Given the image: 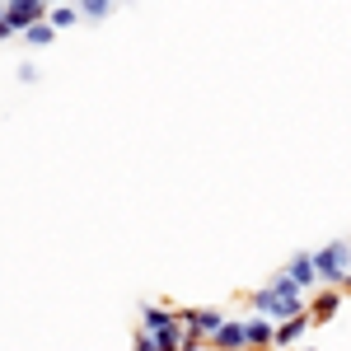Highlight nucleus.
<instances>
[{"label":"nucleus","mask_w":351,"mask_h":351,"mask_svg":"<svg viewBox=\"0 0 351 351\" xmlns=\"http://www.w3.org/2000/svg\"><path fill=\"white\" fill-rule=\"evenodd\" d=\"M300 291H304V286H300L295 276H291V267H286L281 276H276V281H271V286H263V291H253V309L281 324V319H291V314H300V309H304V300H300Z\"/></svg>","instance_id":"nucleus-1"},{"label":"nucleus","mask_w":351,"mask_h":351,"mask_svg":"<svg viewBox=\"0 0 351 351\" xmlns=\"http://www.w3.org/2000/svg\"><path fill=\"white\" fill-rule=\"evenodd\" d=\"M314 267H319V281H324V286H342V291H347L351 243H324V248L314 253Z\"/></svg>","instance_id":"nucleus-2"},{"label":"nucleus","mask_w":351,"mask_h":351,"mask_svg":"<svg viewBox=\"0 0 351 351\" xmlns=\"http://www.w3.org/2000/svg\"><path fill=\"white\" fill-rule=\"evenodd\" d=\"M47 0H5V14H0V38H14V33H24L28 24H38V19H47Z\"/></svg>","instance_id":"nucleus-3"},{"label":"nucleus","mask_w":351,"mask_h":351,"mask_svg":"<svg viewBox=\"0 0 351 351\" xmlns=\"http://www.w3.org/2000/svg\"><path fill=\"white\" fill-rule=\"evenodd\" d=\"M211 347L230 351V347H248V319H225V324L211 332Z\"/></svg>","instance_id":"nucleus-4"},{"label":"nucleus","mask_w":351,"mask_h":351,"mask_svg":"<svg viewBox=\"0 0 351 351\" xmlns=\"http://www.w3.org/2000/svg\"><path fill=\"white\" fill-rule=\"evenodd\" d=\"M309 324H314V314H309V309H300V314H291L286 324H276V347H291V342H300V337L309 332Z\"/></svg>","instance_id":"nucleus-5"},{"label":"nucleus","mask_w":351,"mask_h":351,"mask_svg":"<svg viewBox=\"0 0 351 351\" xmlns=\"http://www.w3.org/2000/svg\"><path fill=\"white\" fill-rule=\"evenodd\" d=\"M248 347H276V319H267V314L248 319Z\"/></svg>","instance_id":"nucleus-6"},{"label":"nucleus","mask_w":351,"mask_h":351,"mask_svg":"<svg viewBox=\"0 0 351 351\" xmlns=\"http://www.w3.org/2000/svg\"><path fill=\"white\" fill-rule=\"evenodd\" d=\"M183 324H188L192 332H202V337H211V332L225 324V314H216V309H188V314H183Z\"/></svg>","instance_id":"nucleus-7"},{"label":"nucleus","mask_w":351,"mask_h":351,"mask_svg":"<svg viewBox=\"0 0 351 351\" xmlns=\"http://www.w3.org/2000/svg\"><path fill=\"white\" fill-rule=\"evenodd\" d=\"M337 304H342V286H328L324 295H314V304H309L314 324H324V319H332V314H337Z\"/></svg>","instance_id":"nucleus-8"},{"label":"nucleus","mask_w":351,"mask_h":351,"mask_svg":"<svg viewBox=\"0 0 351 351\" xmlns=\"http://www.w3.org/2000/svg\"><path fill=\"white\" fill-rule=\"evenodd\" d=\"M291 276H295V281L304 286V291H314V286H324V281H319V267H314V253H300L295 263H291Z\"/></svg>","instance_id":"nucleus-9"},{"label":"nucleus","mask_w":351,"mask_h":351,"mask_svg":"<svg viewBox=\"0 0 351 351\" xmlns=\"http://www.w3.org/2000/svg\"><path fill=\"white\" fill-rule=\"evenodd\" d=\"M47 19H52L56 28H71V24H80V19H84V10H80V5H66V0H56L52 10H47Z\"/></svg>","instance_id":"nucleus-10"},{"label":"nucleus","mask_w":351,"mask_h":351,"mask_svg":"<svg viewBox=\"0 0 351 351\" xmlns=\"http://www.w3.org/2000/svg\"><path fill=\"white\" fill-rule=\"evenodd\" d=\"M52 33H56L52 19H38V24L24 28V43H28V47H47V43H52Z\"/></svg>","instance_id":"nucleus-11"},{"label":"nucleus","mask_w":351,"mask_h":351,"mask_svg":"<svg viewBox=\"0 0 351 351\" xmlns=\"http://www.w3.org/2000/svg\"><path fill=\"white\" fill-rule=\"evenodd\" d=\"M80 10H84V19H108L112 0H80Z\"/></svg>","instance_id":"nucleus-12"},{"label":"nucleus","mask_w":351,"mask_h":351,"mask_svg":"<svg viewBox=\"0 0 351 351\" xmlns=\"http://www.w3.org/2000/svg\"><path fill=\"white\" fill-rule=\"evenodd\" d=\"M136 347H141V351H160V347H155V332H150V328H141V332H136Z\"/></svg>","instance_id":"nucleus-13"},{"label":"nucleus","mask_w":351,"mask_h":351,"mask_svg":"<svg viewBox=\"0 0 351 351\" xmlns=\"http://www.w3.org/2000/svg\"><path fill=\"white\" fill-rule=\"evenodd\" d=\"M347 291H351V276H347Z\"/></svg>","instance_id":"nucleus-14"},{"label":"nucleus","mask_w":351,"mask_h":351,"mask_svg":"<svg viewBox=\"0 0 351 351\" xmlns=\"http://www.w3.org/2000/svg\"><path fill=\"white\" fill-rule=\"evenodd\" d=\"M47 5H56V0H47Z\"/></svg>","instance_id":"nucleus-15"}]
</instances>
